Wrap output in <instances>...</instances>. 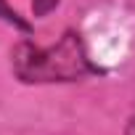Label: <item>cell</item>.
I'll return each mask as SVG.
<instances>
[{"label": "cell", "instance_id": "6da1fadb", "mask_svg": "<svg viewBox=\"0 0 135 135\" xmlns=\"http://www.w3.org/2000/svg\"><path fill=\"white\" fill-rule=\"evenodd\" d=\"M11 72L24 85H56L93 77L101 72V66L90 58L88 45L77 29H64L53 45L19 40L11 48Z\"/></svg>", "mask_w": 135, "mask_h": 135}, {"label": "cell", "instance_id": "7a4b0ae2", "mask_svg": "<svg viewBox=\"0 0 135 135\" xmlns=\"http://www.w3.org/2000/svg\"><path fill=\"white\" fill-rule=\"evenodd\" d=\"M0 21H6L8 27H13V29H19L21 35H32V21H27L8 0H0Z\"/></svg>", "mask_w": 135, "mask_h": 135}, {"label": "cell", "instance_id": "3957f363", "mask_svg": "<svg viewBox=\"0 0 135 135\" xmlns=\"http://www.w3.org/2000/svg\"><path fill=\"white\" fill-rule=\"evenodd\" d=\"M58 3H61V0H32V13H35L37 19H42V16L53 13V11L58 8Z\"/></svg>", "mask_w": 135, "mask_h": 135}, {"label": "cell", "instance_id": "277c9868", "mask_svg": "<svg viewBox=\"0 0 135 135\" xmlns=\"http://www.w3.org/2000/svg\"><path fill=\"white\" fill-rule=\"evenodd\" d=\"M124 135H135V117L127 119V124H124Z\"/></svg>", "mask_w": 135, "mask_h": 135}]
</instances>
